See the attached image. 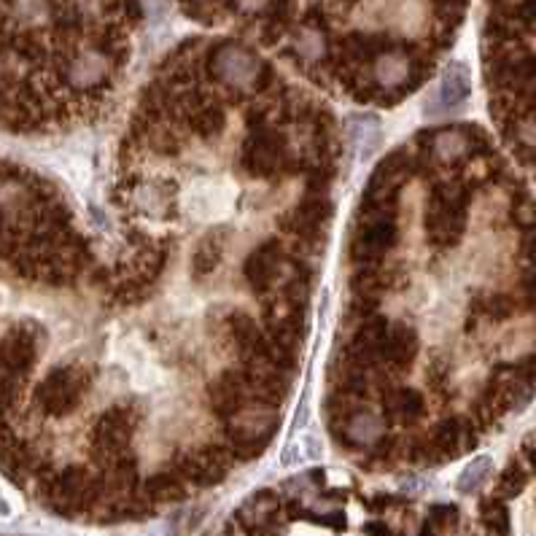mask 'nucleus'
Returning a JSON list of instances; mask_svg holds the SVG:
<instances>
[{
  "instance_id": "1",
  "label": "nucleus",
  "mask_w": 536,
  "mask_h": 536,
  "mask_svg": "<svg viewBox=\"0 0 536 536\" xmlns=\"http://www.w3.org/2000/svg\"><path fill=\"white\" fill-rule=\"evenodd\" d=\"M240 170L248 178H275V176H294L307 170V162L302 160V154L289 151V141L286 135L275 127H256L248 130V138L243 141L240 149Z\"/></svg>"
},
{
  "instance_id": "2",
  "label": "nucleus",
  "mask_w": 536,
  "mask_h": 536,
  "mask_svg": "<svg viewBox=\"0 0 536 536\" xmlns=\"http://www.w3.org/2000/svg\"><path fill=\"white\" fill-rule=\"evenodd\" d=\"M469 216V186L458 178L437 181L426 205V238L437 248H453L466 232Z\"/></svg>"
},
{
  "instance_id": "3",
  "label": "nucleus",
  "mask_w": 536,
  "mask_h": 536,
  "mask_svg": "<svg viewBox=\"0 0 536 536\" xmlns=\"http://www.w3.org/2000/svg\"><path fill=\"white\" fill-rule=\"evenodd\" d=\"M396 243H399L396 208L359 205L350 246H348V256H350L353 267L383 264L388 251L396 248Z\"/></svg>"
},
{
  "instance_id": "4",
  "label": "nucleus",
  "mask_w": 536,
  "mask_h": 536,
  "mask_svg": "<svg viewBox=\"0 0 536 536\" xmlns=\"http://www.w3.org/2000/svg\"><path fill=\"white\" fill-rule=\"evenodd\" d=\"M262 60L243 44L221 41L205 52V76L213 84H221L224 90H232L238 95H254L256 76L262 71Z\"/></svg>"
},
{
  "instance_id": "5",
  "label": "nucleus",
  "mask_w": 536,
  "mask_h": 536,
  "mask_svg": "<svg viewBox=\"0 0 536 536\" xmlns=\"http://www.w3.org/2000/svg\"><path fill=\"white\" fill-rule=\"evenodd\" d=\"M95 375L79 364L55 367L36 388V407L44 415L52 418H68L76 412L84 402V393L90 391Z\"/></svg>"
},
{
  "instance_id": "6",
  "label": "nucleus",
  "mask_w": 536,
  "mask_h": 536,
  "mask_svg": "<svg viewBox=\"0 0 536 536\" xmlns=\"http://www.w3.org/2000/svg\"><path fill=\"white\" fill-rule=\"evenodd\" d=\"M278 412L264 407H246L240 415L227 420V445L235 461H254L259 458L278 431Z\"/></svg>"
},
{
  "instance_id": "7",
  "label": "nucleus",
  "mask_w": 536,
  "mask_h": 536,
  "mask_svg": "<svg viewBox=\"0 0 536 536\" xmlns=\"http://www.w3.org/2000/svg\"><path fill=\"white\" fill-rule=\"evenodd\" d=\"M138 423H141V415L127 404H114L98 418L92 428V455L100 469L111 463L114 458L133 453V434Z\"/></svg>"
},
{
  "instance_id": "8",
  "label": "nucleus",
  "mask_w": 536,
  "mask_h": 536,
  "mask_svg": "<svg viewBox=\"0 0 536 536\" xmlns=\"http://www.w3.org/2000/svg\"><path fill=\"white\" fill-rule=\"evenodd\" d=\"M41 329L36 324H20L0 337V375H12L20 380L30 377V369L41 353Z\"/></svg>"
},
{
  "instance_id": "9",
  "label": "nucleus",
  "mask_w": 536,
  "mask_h": 536,
  "mask_svg": "<svg viewBox=\"0 0 536 536\" xmlns=\"http://www.w3.org/2000/svg\"><path fill=\"white\" fill-rule=\"evenodd\" d=\"M283 264H286V254L281 240H262L243 262V278L248 283V289L254 294H259L262 299L267 294H272V289H278L281 275H283Z\"/></svg>"
},
{
  "instance_id": "10",
  "label": "nucleus",
  "mask_w": 536,
  "mask_h": 536,
  "mask_svg": "<svg viewBox=\"0 0 536 536\" xmlns=\"http://www.w3.org/2000/svg\"><path fill=\"white\" fill-rule=\"evenodd\" d=\"M208 404L216 418L232 420L246 407H251V375L248 369H227L208 385Z\"/></svg>"
},
{
  "instance_id": "11",
  "label": "nucleus",
  "mask_w": 536,
  "mask_h": 536,
  "mask_svg": "<svg viewBox=\"0 0 536 536\" xmlns=\"http://www.w3.org/2000/svg\"><path fill=\"white\" fill-rule=\"evenodd\" d=\"M332 203L326 197H313V195H305L291 211H286L281 219H278V227L297 238V240H313V238H324L326 232V224L332 219Z\"/></svg>"
},
{
  "instance_id": "12",
  "label": "nucleus",
  "mask_w": 536,
  "mask_h": 536,
  "mask_svg": "<svg viewBox=\"0 0 536 536\" xmlns=\"http://www.w3.org/2000/svg\"><path fill=\"white\" fill-rule=\"evenodd\" d=\"M281 512H283L281 496L272 490H259L238 509V520L251 536H281L283 533Z\"/></svg>"
},
{
  "instance_id": "13",
  "label": "nucleus",
  "mask_w": 536,
  "mask_h": 536,
  "mask_svg": "<svg viewBox=\"0 0 536 536\" xmlns=\"http://www.w3.org/2000/svg\"><path fill=\"white\" fill-rule=\"evenodd\" d=\"M428 439V445L437 450V455L442 458V461H453V458H458L463 450H471L474 445H477V434H474V426L469 423V420H463V418H442L434 428H431V434L426 437Z\"/></svg>"
},
{
  "instance_id": "14",
  "label": "nucleus",
  "mask_w": 536,
  "mask_h": 536,
  "mask_svg": "<svg viewBox=\"0 0 536 536\" xmlns=\"http://www.w3.org/2000/svg\"><path fill=\"white\" fill-rule=\"evenodd\" d=\"M420 350V340L418 332L410 324H388V334H385V348H383V369L391 372H407Z\"/></svg>"
},
{
  "instance_id": "15",
  "label": "nucleus",
  "mask_w": 536,
  "mask_h": 536,
  "mask_svg": "<svg viewBox=\"0 0 536 536\" xmlns=\"http://www.w3.org/2000/svg\"><path fill=\"white\" fill-rule=\"evenodd\" d=\"M471 92V76H469V68L463 63H450L445 68V76L439 82V90L437 95L426 103V114L434 117V114H442V111H453L458 108Z\"/></svg>"
},
{
  "instance_id": "16",
  "label": "nucleus",
  "mask_w": 536,
  "mask_h": 536,
  "mask_svg": "<svg viewBox=\"0 0 536 536\" xmlns=\"http://www.w3.org/2000/svg\"><path fill=\"white\" fill-rule=\"evenodd\" d=\"M380 407L388 423H402L407 428L415 426L426 415V399L415 388H383Z\"/></svg>"
},
{
  "instance_id": "17",
  "label": "nucleus",
  "mask_w": 536,
  "mask_h": 536,
  "mask_svg": "<svg viewBox=\"0 0 536 536\" xmlns=\"http://www.w3.org/2000/svg\"><path fill=\"white\" fill-rule=\"evenodd\" d=\"M402 283V272L399 267L391 264H375V267H356L350 275V294L353 297H367V299H383V294H388L391 289H396Z\"/></svg>"
},
{
  "instance_id": "18",
  "label": "nucleus",
  "mask_w": 536,
  "mask_h": 536,
  "mask_svg": "<svg viewBox=\"0 0 536 536\" xmlns=\"http://www.w3.org/2000/svg\"><path fill=\"white\" fill-rule=\"evenodd\" d=\"M227 229L224 227H216L211 229L195 248L192 254V278L195 281H203L208 275L216 272V267L221 264V256H224V248H227Z\"/></svg>"
},
{
  "instance_id": "19",
  "label": "nucleus",
  "mask_w": 536,
  "mask_h": 536,
  "mask_svg": "<svg viewBox=\"0 0 536 536\" xmlns=\"http://www.w3.org/2000/svg\"><path fill=\"white\" fill-rule=\"evenodd\" d=\"M186 490H189V485H186L173 469L157 471V474H151V477L141 485V496H143L151 506H154V504L181 501V498H186Z\"/></svg>"
},
{
  "instance_id": "20",
  "label": "nucleus",
  "mask_w": 536,
  "mask_h": 536,
  "mask_svg": "<svg viewBox=\"0 0 536 536\" xmlns=\"http://www.w3.org/2000/svg\"><path fill=\"white\" fill-rule=\"evenodd\" d=\"M490 471H493V458L490 455H477L463 471H461V477H458V482H455V488H458V493H477L482 485H485V480L490 477Z\"/></svg>"
},
{
  "instance_id": "21",
  "label": "nucleus",
  "mask_w": 536,
  "mask_h": 536,
  "mask_svg": "<svg viewBox=\"0 0 536 536\" xmlns=\"http://www.w3.org/2000/svg\"><path fill=\"white\" fill-rule=\"evenodd\" d=\"M480 514L493 536H509V509L501 498H485L480 504Z\"/></svg>"
},
{
  "instance_id": "22",
  "label": "nucleus",
  "mask_w": 536,
  "mask_h": 536,
  "mask_svg": "<svg viewBox=\"0 0 536 536\" xmlns=\"http://www.w3.org/2000/svg\"><path fill=\"white\" fill-rule=\"evenodd\" d=\"M348 125L359 127V133H353V138L359 141V149H361V157H372V151L377 149L380 143V122L375 117H350Z\"/></svg>"
},
{
  "instance_id": "23",
  "label": "nucleus",
  "mask_w": 536,
  "mask_h": 536,
  "mask_svg": "<svg viewBox=\"0 0 536 536\" xmlns=\"http://www.w3.org/2000/svg\"><path fill=\"white\" fill-rule=\"evenodd\" d=\"M466 4H469V0H434V14H437V20L445 28L447 36H453L455 28L461 25Z\"/></svg>"
},
{
  "instance_id": "24",
  "label": "nucleus",
  "mask_w": 536,
  "mask_h": 536,
  "mask_svg": "<svg viewBox=\"0 0 536 536\" xmlns=\"http://www.w3.org/2000/svg\"><path fill=\"white\" fill-rule=\"evenodd\" d=\"M528 477H525V469L520 463H509L501 477H498V485H496V498L506 501V498H514L523 488H525Z\"/></svg>"
},
{
  "instance_id": "25",
  "label": "nucleus",
  "mask_w": 536,
  "mask_h": 536,
  "mask_svg": "<svg viewBox=\"0 0 536 536\" xmlns=\"http://www.w3.org/2000/svg\"><path fill=\"white\" fill-rule=\"evenodd\" d=\"M509 216H512V224L520 227L523 232L536 229V200L531 195H525V192L514 195Z\"/></svg>"
},
{
  "instance_id": "26",
  "label": "nucleus",
  "mask_w": 536,
  "mask_h": 536,
  "mask_svg": "<svg viewBox=\"0 0 536 536\" xmlns=\"http://www.w3.org/2000/svg\"><path fill=\"white\" fill-rule=\"evenodd\" d=\"M474 310L485 313V316L493 318V321H504V318H509V316L514 313V299L506 297V294H490V297H485V302L477 305Z\"/></svg>"
},
{
  "instance_id": "27",
  "label": "nucleus",
  "mask_w": 536,
  "mask_h": 536,
  "mask_svg": "<svg viewBox=\"0 0 536 536\" xmlns=\"http://www.w3.org/2000/svg\"><path fill=\"white\" fill-rule=\"evenodd\" d=\"M458 523V506L455 504H434L428 509V525L453 528Z\"/></svg>"
},
{
  "instance_id": "28",
  "label": "nucleus",
  "mask_w": 536,
  "mask_h": 536,
  "mask_svg": "<svg viewBox=\"0 0 536 536\" xmlns=\"http://www.w3.org/2000/svg\"><path fill=\"white\" fill-rule=\"evenodd\" d=\"M517 25L528 33H536V0H523L517 9Z\"/></svg>"
},
{
  "instance_id": "29",
  "label": "nucleus",
  "mask_w": 536,
  "mask_h": 536,
  "mask_svg": "<svg viewBox=\"0 0 536 536\" xmlns=\"http://www.w3.org/2000/svg\"><path fill=\"white\" fill-rule=\"evenodd\" d=\"M364 531H367L369 536H391V531H388L385 523H367Z\"/></svg>"
},
{
  "instance_id": "30",
  "label": "nucleus",
  "mask_w": 536,
  "mask_h": 536,
  "mask_svg": "<svg viewBox=\"0 0 536 536\" xmlns=\"http://www.w3.org/2000/svg\"><path fill=\"white\" fill-rule=\"evenodd\" d=\"M4 114H6V92L0 90V117H4Z\"/></svg>"
},
{
  "instance_id": "31",
  "label": "nucleus",
  "mask_w": 536,
  "mask_h": 536,
  "mask_svg": "<svg viewBox=\"0 0 536 536\" xmlns=\"http://www.w3.org/2000/svg\"><path fill=\"white\" fill-rule=\"evenodd\" d=\"M0 514H9V504L4 498H0Z\"/></svg>"
},
{
  "instance_id": "32",
  "label": "nucleus",
  "mask_w": 536,
  "mask_h": 536,
  "mask_svg": "<svg viewBox=\"0 0 536 536\" xmlns=\"http://www.w3.org/2000/svg\"><path fill=\"white\" fill-rule=\"evenodd\" d=\"M418 536H434V531H431V525H426V528H423V531H420V533H418Z\"/></svg>"
}]
</instances>
